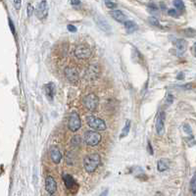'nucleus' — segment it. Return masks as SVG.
Here are the masks:
<instances>
[{"label": "nucleus", "instance_id": "nucleus-26", "mask_svg": "<svg viewBox=\"0 0 196 196\" xmlns=\"http://www.w3.org/2000/svg\"><path fill=\"white\" fill-rule=\"evenodd\" d=\"M21 4H22V1L21 0H14V5H15V8L19 10L21 8Z\"/></svg>", "mask_w": 196, "mask_h": 196}, {"label": "nucleus", "instance_id": "nucleus-12", "mask_svg": "<svg viewBox=\"0 0 196 196\" xmlns=\"http://www.w3.org/2000/svg\"><path fill=\"white\" fill-rule=\"evenodd\" d=\"M50 157H51V160L53 161V163L59 164L62 160V154L59 150V148L56 146H52L50 148Z\"/></svg>", "mask_w": 196, "mask_h": 196}, {"label": "nucleus", "instance_id": "nucleus-17", "mask_svg": "<svg viewBox=\"0 0 196 196\" xmlns=\"http://www.w3.org/2000/svg\"><path fill=\"white\" fill-rule=\"evenodd\" d=\"M63 179H64V182H65V185L66 187L69 188V189H72L74 185L76 184L75 182V179L73 178L72 176H70V174H64V177H63Z\"/></svg>", "mask_w": 196, "mask_h": 196}, {"label": "nucleus", "instance_id": "nucleus-33", "mask_svg": "<svg viewBox=\"0 0 196 196\" xmlns=\"http://www.w3.org/2000/svg\"><path fill=\"white\" fill-rule=\"evenodd\" d=\"M148 143H149V144H148V148H149V153H150V154H153V151H152V147H151V144H150V142H148Z\"/></svg>", "mask_w": 196, "mask_h": 196}, {"label": "nucleus", "instance_id": "nucleus-35", "mask_svg": "<svg viewBox=\"0 0 196 196\" xmlns=\"http://www.w3.org/2000/svg\"><path fill=\"white\" fill-rule=\"evenodd\" d=\"M194 50H195V44L193 45V47H192V51H193V55H194ZM195 56V55H194Z\"/></svg>", "mask_w": 196, "mask_h": 196}, {"label": "nucleus", "instance_id": "nucleus-29", "mask_svg": "<svg viewBox=\"0 0 196 196\" xmlns=\"http://www.w3.org/2000/svg\"><path fill=\"white\" fill-rule=\"evenodd\" d=\"M157 10H158V8H157L156 5H154V4L149 5V11H151V12H156Z\"/></svg>", "mask_w": 196, "mask_h": 196}, {"label": "nucleus", "instance_id": "nucleus-11", "mask_svg": "<svg viewBox=\"0 0 196 196\" xmlns=\"http://www.w3.org/2000/svg\"><path fill=\"white\" fill-rule=\"evenodd\" d=\"M45 189H46V191L50 194L55 193L56 189H57V183H56V181L53 177L48 176L46 178V179H45Z\"/></svg>", "mask_w": 196, "mask_h": 196}, {"label": "nucleus", "instance_id": "nucleus-2", "mask_svg": "<svg viewBox=\"0 0 196 196\" xmlns=\"http://www.w3.org/2000/svg\"><path fill=\"white\" fill-rule=\"evenodd\" d=\"M86 122H87V125L95 130H106V123L100 118L94 117V116H88L86 118Z\"/></svg>", "mask_w": 196, "mask_h": 196}, {"label": "nucleus", "instance_id": "nucleus-27", "mask_svg": "<svg viewBox=\"0 0 196 196\" xmlns=\"http://www.w3.org/2000/svg\"><path fill=\"white\" fill-rule=\"evenodd\" d=\"M183 130L186 132L187 134H191V129H190V126H188V125H184L183 126Z\"/></svg>", "mask_w": 196, "mask_h": 196}, {"label": "nucleus", "instance_id": "nucleus-34", "mask_svg": "<svg viewBox=\"0 0 196 196\" xmlns=\"http://www.w3.org/2000/svg\"><path fill=\"white\" fill-rule=\"evenodd\" d=\"M139 2H141V3H144V4H146V3H149L150 2V0H138Z\"/></svg>", "mask_w": 196, "mask_h": 196}, {"label": "nucleus", "instance_id": "nucleus-3", "mask_svg": "<svg viewBox=\"0 0 196 196\" xmlns=\"http://www.w3.org/2000/svg\"><path fill=\"white\" fill-rule=\"evenodd\" d=\"M84 141H86V143L87 145L95 146L99 144V142L101 141V135L96 131L88 130L84 134Z\"/></svg>", "mask_w": 196, "mask_h": 196}, {"label": "nucleus", "instance_id": "nucleus-7", "mask_svg": "<svg viewBox=\"0 0 196 196\" xmlns=\"http://www.w3.org/2000/svg\"><path fill=\"white\" fill-rule=\"evenodd\" d=\"M91 54V51L89 47L86 44H81L76 47L75 49V55L78 59H86Z\"/></svg>", "mask_w": 196, "mask_h": 196}, {"label": "nucleus", "instance_id": "nucleus-24", "mask_svg": "<svg viewBox=\"0 0 196 196\" xmlns=\"http://www.w3.org/2000/svg\"><path fill=\"white\" fill-rule=\"evenodd\" d=\"M149 22L153 25V26H160V23H159V21L154 18V17H151L149 18Z\"/></svg>", "mask_w": 196, "mask_h": 196}, {"label": "nucleus", "instance_id": "nucleus-13", "mask_svg": "<svg viewBox=\"0 0 196 196\" xmlns=\"http://www.w3.org/2000/svg\"><path fill=\"white\" fill-rule=\"evenodd\" d=\"M110 15L119 23H125L126 21V16L121 10H113V11L110 12Z\"/></svg>", "mask_w": 196, "mask_h": 196}, {"label": "nucleus", "instance_id": "nucleus-5", "mask_svg": "<svg viewBox=\"0 0 196 196\" xmlns=\"http://www.w3.org/2000/svg\"><path fill=\"white\" fill-rule=\"evenodd\" d=\"M81 126H82V120L79 118L78 114L76 112L72 113L70 118H69V129L75 132L81 129Z\"/></svg>", "mask_w": 196, "mask_h": 196}, {"label": "nucleus", "instance_id": "nucleus-15", "mask_svg": "<svg viewBox=\"0 0 196 196\" xmlns=\"http://www.w3.org/2000/svg\"><path fill=\"white\" fill-rule=\"evenodd\" d=\"M186 46H187V43L184 39H178V41H177V51H178V56H182L185 52V50H186Z\"/></svg>", "mask_w": 196, "mask_h": 196}, {"label": "nucleus", "instance_id": "nucleus-28", "mask_svg": "<svg viewBox=\"0 0 196 196\" xmlns=\"http://www.w3.org/2000/svg\"><path fill=\"white\" fill-rule=\"evenodd\" d=\"M67 28H68V30L72 31V33H76V31H77V28L75 26H73V25H68Z\"/></svg>", "mask_w": 196, "mask_h": 196}, {"label": "nucleus", "instance_id": "nucleus-1", "mask_svg": "<svg viewBox=\"0 0 196 196\" xmlns=\"http://www.w3.org/2000/svg\"><path fill=\"white\" fill-rule=\"evenodd\" d=\"M101 163V157L97 153L86 156L83 160V167L87 173H93Z\"/></svg>", "mask_w": 196, "mask_h": 196}, {"label": "nucleus", "instance_id": "nucleus-25", "mask_svg": "<svg viewBox=\"0 0 196 196\" xmlns=\"http://www.w3.org/2000/svg\"><path fill=\"white\" fill-rule=\"evenodd\" d=\"M168 13H169V15H170V16H172V17H178V13L177 12L176 9H170L168 11Z\"/></svg>", "mask_w": 196, "mask_h": 196}, {"label": "nucleus", "instance_id": "nucleus-14", "mask_svg": "<svg viewBox=\"0 0 196 196\" xmlns=\"http://www.w3.org/2000/svg\"><path fill=\"white\" fill-rule=\"evenodd\" d=\"M44 90L46 93V96L49 100H52L53 97H54V94H55V90H56V87H55V84L53 82H49L47 83L46 86H44Z\"/></svg>", "mask_w": 196, "mask_h": 196}, {"label": "nucleus", "instance_id": "nucleus-30", "mask_svg": "<svg viewBox=\"0 0 196 196\" xmlns=\"http://www.w3.org/2000/svg\"><path fill=\"white\" fill-rule=\"evenodd\" d=\"M173 100H174V98H173V96L171 94H169L168 95V97H167V103H168V105H170V104H172V102H173Z\"/></svg>", "mask_w": 196, "mask_h": 196}, {"label": "nucleus", "instance_id": "nucleus-18", "mask_svg": "<svg viewBox=\"0 0 196 196\" xmlns=\"http://www.w3.org/2000/svg\"><path fill=\"white\" fill-rule=\"evenodd\" d=\"M125 28L129 34H131V33H134V30H136L137 29H138V26H137V25L134 22H132V21H126Z\"/></svg>", "mask_w": 196, "mask_h": 196}, {"label": "nucleus", "instance_id": "nucleus-9", "mask_svg": "<svg viewBox=\"0 0 196 196\" xmlns=\"http://www.w3.org/2000/svg\"><path fill=\"white\" fill-rule=\"evenodd\" d=\"M94 21H95V23H96V25L98 26V28L100 30H102L103 31H105V33H110L111 26H110L109 23L104 18L100 17L99 15H96L94 17Z\"/></svg>", "mask_w": 196, "mask_h": 196}, {"label": "nucleus", "instance_id": "nucleus-23", "mask_svg": "<svg viewBox=\"0 0 196 196\" xmlns=\"http://www.w3.org/2000/svg\"><path fill=\"white\" fill-rule=\"evenodd\" d=\"M190 188H191V191H192L193 195H195V192H196V185H195V176L192 178L191 182H190Z\"/></svg>", "mask_w": 196, "mask_h": 196}, {"label": "nucleus", "instance_id": "nucleus-4", "mask_svg": "<svg viewBox=\"0 0 196 196\" xmlns=\"http://www.w3.org/2000/svg\"><path fill=\"white\" fill-rule=\"evenodd\" d=\"M83 104L89 111H95L99 104V99L97 97V95H95L94 93H90L86 95V96L83 98Z\"/></svg>", "mask_w": 196, "mask_h": 196}, {"label": "nucleus", "instance_id": "nucleus-20", "mask_svg": "<svg viewBox=\"0 0 196 196\" xmlns=\"http://www.w3.org/2000/svg\"><path fill=\"white\" fill-rule=\"evenodd\" d=\"M174 6L177 9H178L179 11H183L184 10V3L182 0H174Z\"/></svg>", "mask_w": 196, "mask_h": 196}, {"label": "nucleus", "instance_id": "nucleus-6", "mask_svg": "<svg viewBox=\"0 0 196 196\" xmlns=\"http://www.w3.org/2000/svg\"><path fill=\"white\" fill-rule=\"evenodd\" d=\"M35 15L40 20H44L48 16V4L46 0H42L40 3H38L35 9Z\"/></svg>", "mask_w": 196, "mask_h": 196}, {"label": "nucleus", "instance_id": "nucleus-21", "mask_svg": "<svg viewBox=\"0 0 196 196\" xmlns=\"http://www.w3.org/2000/svg\"><path fill=\"white\" fill-rule=\"evenodd\" d=\"M26 12H28V17H31L34 12V8L30 3L28 4V8H26Z\"/></svg>", "mask_w": 196, "mask_h": 196}, {"label": "nucleus", "instance_id": "nucleus-32", "mask_svg": "<svg viewBox=\"0 0 196 196\" xmlns=\"http://www.w3.org/2000/svg\"><path fill=\"white\" fill-rule=\"evenodd\" d=\"M9 24H10V28H11L12 33L15 34V28H14V25H13V22H12L11 19H9Z\"/></svg>", "mask_w": 196, "mask_h": 196}, {"label": "nucleus", "instance_id": "nucleus-22", "mask_svg": "<svg viewBox=\"0 0 196 196\" xmlns=\"http://www.w3.org/2000/svg\"><path fill=\"white\" fill-rule=\"evenodd\" d=\"M105 5L107 6V8H109L111 10L116 8V6H117V5H116V3H114L113 1H111V0H105Z\"/></svg>", "mask_w": 196, "mask_h": 196}, {"label": "nucleus", "instance_id": "nucleus-8", "mask_svg": "<svg viewBox=\"0 0 196 196\" xmlns=\"http://www.w3.org/2000/svg\"><path fill=\"white\" fill-rule=\"evenodd\" d=\"M65 76L67 79L72 83H77L78 81V73L75 68H66L65 69Z\"/></svg>", "mask_w": 196, "mask_h": 196}, {"label": "nucleus", "instance_id": "nucleus-31", "mask_svg": "<svg viewBox=\"0 0 196 196\" xmlns=\"http://www.w3.org/2000/svg\"><path fill=\"white\" fill-rule=\"evenodd\" d=\"M70 3L72 5H79L81 4V0H70Z\"/></svg>", "mask_w": 196, "mask_h": 196}, {"label": "nucleus", "instance_id": "nucleus-16", "mask_svg": "<svg viewBox=\"0 0 196 196\" xmlns=\"http://www.w3.org/2000/svg\"><path fill=\"white\" fill-rule=\"evenodd\" d=\"M169 167H170V162L166 160V159H160L157 163V169L159 172L166 171L169 169Z\"/></svg>", "mask_w": 196, "mask_h": 196}, {"label": "nucleus", "instance_id": "nucleus-19", "mask_svg": "<svg viewBox=\"0 0 196 196\" xmlns=\"http://www.w3.org/2000/svg\"><path fill=\"white\" fill-rule=\"evenodd\" d=\"M130 122L128 120L126 122V124H125V126H124V130L123 131H122V134H121V137H125L128 135L129 134V131H130Z\"/></svg>", "mask_w": 196, "mask_h": 196}, {"label": "nucleus", "instance_id": "nucleus-10", "mask_svg": "<svg viewBox=\"0 0 196 196\" xmlns=\"http://www.w3.org/2000/svg\"><path fill=\"white\" fill-rule=\"evenodd\" d=\"M164 122H165V113L160 112L156 119V131L159 135H162L164 134V128H165Z\"/></svg>", "mask_w": 196, "mask_h": 196}]
</instances>
